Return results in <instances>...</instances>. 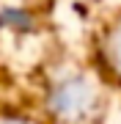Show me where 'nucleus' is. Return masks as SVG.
Here are the masks:
<instances>
[{"label":"nucleus","mask_w":121,"mask_h":124,"mask_svg":"<svg viewBox=\"0 0 121 124\" xmlns=\"http://www.w3.org/2000/svg\"><path fill=\"white\" fill-rule=\"evenodd\" d=\"M0 124H25V121H19V119H8V116H6V119H0Z\"/></svg>","instance_id":"f257e3e1"}]
</instances>
